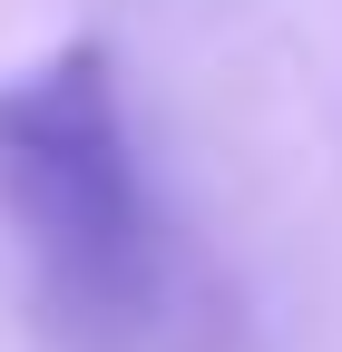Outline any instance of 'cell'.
<instances>
[{
    "instance_id": "1",
    "label": "cell",
    "mask_w": 342,
    "mask_h": 352,
    "mask_svg": "<svg viewBox=\"0 0 342 352\" xmlns=\"http://www.w3.org/2000/svg\"><path fill=\"white\" fill-rule=\"evenodd\" d=\"M0 226L78 352H127L166 314V215L108 39H59L0 78Z\"/></svg>"
}]
</instances>
